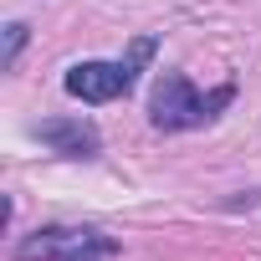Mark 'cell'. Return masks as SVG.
<instances>
[{"label": "cell", "instance_id": "cell-1", "mask_svg": "<svg viewBox=\"0 0 261 261\" xmlns=\"http://www.w3.org/2000/svg\"><path fill=\"white\" fill-rule=\"evenodd\" d=\"M230 97H236V87H215L210 97H200V92L190 87V77L159 72V77H154V92H149V118H154V128H164V134H179V128L210 123Z\"/></svg>", "mask_w": 261, "mask_h": 261}, {"label": "cell", "instance_id": "cell-2", "mask_svg": "<svg viewBox=\"0 0 261 261\" xmlns=\"http://www.w3.org/2000/svg\"><path fill=\"white\" fill-rule=\"evenodd\" d=\"M149 57H154V36H139L123 62H77L67 72V92L77 102H113V97H123L128 87L139 82V67Z\"/></svg>", "mask_w": 261, "mask_h": 261}, {"label": "cell", "instance_id": "cell-3", "mask_svg": "<svg viewBox=\"0 0 261 261\" xmlns=\"http://www.w3.org/2000/svg\"><path fill=\"white\" fill-rule=\"evenodd\" d=\"M118 246L102 236V230H72V225H51V230H36L16 246L21 261H108Z\"/></svg>", "mask_w": 261, "mask_h": 261}, {"label": "cell", "instance_id": "cell-4", "mask_svg": "<svg viewBox=\"0 0 261 261\" xmlns=\"http://www.w3.org/2000/svg\"><path fill=\"white\" fill-rule=\"evenodd\" d=\"M36 139L46 144V149H57V154H67V159H92L97 154V128L92 123H82V118H72V123H41L36 128Z\"/></svg>", "mask_w": 261, "mask_h": 261}, {"label": "cell", "instance_id": "cell-5", "mask_svg": "<svg viewBox=\"0 0 261 261\" xmlns=\"http://www.w3.org/2000/svg\"><path fill=\"white\" fill-rule=\"evenodd\" d=\"M21 46H26V26L16 21V26H6V57H0V67H16V57H21Z\"/></svg>", "mask_w": 261, "mask_h": 261}]
</instances>
